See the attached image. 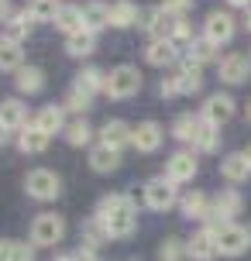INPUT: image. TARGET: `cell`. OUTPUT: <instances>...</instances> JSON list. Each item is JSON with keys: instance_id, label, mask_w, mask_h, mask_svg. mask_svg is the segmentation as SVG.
Segmentation results:
<instances>
[{"instance_id": "6da1fadb", "label": "cell", "mask_w": 251, "mask_h": 261, "mask_svg": "<svg viewBox=\"0 0 251 261\" xmlns=\"http://www.w3.org/2000/svg\"><path fill=\"white\" fill-rule=\"evenodd\" d=\"M93 220L104 227L107 237H128V234H134V227H138V206H134L131 196H124V193L104 196V199L96 203Z\"/></svg>"}, {"instance_id": "7a4b0ae2", "label": "cell", "mask_w": 251, "mask_h": 261, "mask_svg": "<svg viewBox=\"0 0 251 261\" xmlns=\"http://www.w3.org/2000/svg\"><path fill=\"white\" fill-rule=\"evenodd\" d=\"M138 90H141V72H138L134 65H117V69L107 72L104 93L110 100H128V96H134Z\"/></svg>"}, {"instance_id": "3957f363", "label": "cell", "mask_w": 251, "mask_h": 261, "mask_svg": "<svg viewBox=\"0 0 251 261\" xmlns=\"http://www.w3.org/2000/svg\"><path fill=\"white\" fill-rule=\"evenodd\" d=\"M66 237V220L59 213H38L31 223V244L35 248H55Z\"/></svg>"}, {"instance_id": "277c9868", "label": "cell", "mask_w": 251, "mask_h": 261, "mask_svg": "<svg viewBox=\"0 0 251 261\" xmlns=\"http://www.w3.org/2000/svg\"><path fill=\"white\" fill-rule=\"evenodd\" d=\"M210 230H213V227H210ZM213 237H217V254H224V258H238V254H244V251L251 248V234L244 230V227H238V223H224V227H217Z\"/></svg>"}, {"instance_id": "5b68a950", "label": "cell", "mask_w": 251, "mask_h": 261, "mask_svg": "<svg viewBox=\"0 0 251 261\" xmlns=\"http://www.w3.org/2000/svg\"><path fill=\"white\" fill-rule=\"evenodd\" d=\"M179 203V196H175V182H169L165 175L159 179H148L145 182V206L155 210V213H165Z\"/></svg>"}, {"instance_id": "8992f818", "label": "cell", "mask_w": 251, "mask_h": 261, "mask_svg": "<svg viewBox=\"0 0 251 261\" xmlns=\"http://www.w3.org/2000/svg\"><path fill=\"white\" fill-rule=\"evenodd\" d=\"M24 189L31 199H38V203H48L59 196V175L52 169H31L24 179Z\"/></svg>"}, {"instance_id": "52a82bcc", "label": "cell", "mask_w": 251, "mask_h": 261, "mask_svg": "<svg viewBox=\"0 0 251 261\" xmlns=\"http://www.w3.org/2000/svg\"><path fill=\"white\" fill-rule=\"evenodd\" d=\"M241 206H244L241 193H234V189H220V193H217V199H213V213H210V220H207V227H213V230H217V227L231 223L241 213Z\"/></svg>"}, {"instance_id": "ba28073f", "label": "cell", "mask_w": 251, "mask_h": 261, "mask_svg": "<svg viewBox=\"0 0 251 261\" xmlns=\"http://www.w3.org/2000/svg\"><path fill=\"white\" fill-rule=\"evenodd\" d=\"M217 72H220V83H227V86H241V83L251 79V59L244 52H231V55L220 59Z\"/></svg>"}, {"instance_id": "9c48e42d", "label": "cell", "mask_w": 251, "mask_h": 261, "mask_svg": "<svg viewBox=\"0 0 251 261\" xmlns=\"http://www.w3.org/2000/svg\"><path fill=\"white\" fill-rule=\"evenodd\" d=\"M234 31H238V21L231 17L227 11H210L207 14V24H203V38H210L217 48L227 45V41L234 38Z\"/></svg>"}, {"instance_id": "30bf717a", "label": "cell", "mask_w": 251, "mask_h": 261, "mask_svg": "<svg viewBox=\"0 0 251 261\" xmlns=\"http://www.w3.org/2000/svg\"><path fill=\"white\" fill-rule=\"evenodd\" d=\"M234 107L238 103H234L231 93H213V96H207V103H203V110H199V120L220 127V124H227V120L234 117Z\"/></svg>"}, {"instance_id": "8fae6325", "label": "cell", "mask_w": 251, "mask_h": 261, "mask_svg": "<svg viewBox=\"0 0 251 261\" xmlns=\"http://www.w3.org/2000/svg\"><path fill=\"white\" fill-rule=\"evenodd\" d=\"M196 155H193V151H175V155L169 158V162H165V179H169V182H189V179H193V175H196Z\"/></svg>"}, {"instance_id": "7c38bea8", "label": "cell", "mask_w": 251, "mask_h": 261, "mask_svg": "<svg viewBox=\"0 0 251 261\" xmlns=\"http://www.w3.org/2000/svg\"><path fill=\"white\" fill-rule=\"evenodd\" d=\"M31 124H35V127L41 130V134H48V138H52V134H66V107H41L38 110V117L31 120Z\"/></svg>"}, {"instance_id": "4fadbf2b", "label": "cell", "mask_w": 251, "mask_h": 261, "mask_svg": "<svg viewBox=\"0 0 251 261\" xmlns=\"http://www.w3.org/2000/svg\"><path fill=\"white\" fill-rule=\"evenodd\" d=\"M131 144L138 148V151H159V144H162V127L155 124V120H141L138 127L131 130Z\"/></svg>"}, {"instance_id": "5bb4252c", "label": "cell", "mask_w": 251, "mask_h": 261, "mask_svg": "<svg viewBox=\"0 0 251 261\" xmlns=\"http://www.w3.org/2000/svg\"><path fill=\"white\" fill-rule=\"evenodd\" d=\"M186 248H189V258L213 261V254H217V237H213L210 227H203V230H196V234L186 241Z\"/></svg>"}, {"instance_id": "9a60e30c", "label": "cell", "mask_w": 251, "mask_h": 261, "mask_svg": "<svg viewBox=\"0 0 251 261\" xmlns=\"http://www.w3.org/2000/svg\"><path fill=\"white\" fill-rule=\"evenodd\" d=\"M175 21H179V17H172L165 7H155V11H148V14H145V28H148V35H152V41L169 38L172 28H175Z\"/></svg>"}, {"instance_id": "2e32d148", "label": "cell", "mask_w": 251, "mask_h": 261, "mask_svg": "<svg viewBox=\"0 0 251 261\" xmlns=\"http://www.w3.org/2000/svg\"><path fill=\"white\" fill-rule=\"evenodd\" d=\"M104 28H110V7L100 4V0L83 4V31L96 35V31H104Z\"/></svg>"}, {"instance_id": "e0dca14e", "label": "cell", "mask_w": 251, "mask_h": 261, "mask_svg": "<svg viewBox=\"0 0 251 261\" xmlns=\"http://www.w3.org/2000/svg\"><path fill=\"white\" fill-rule=\"evenodd\" d=\"M220 175H224L231 186L244 182V179L251 175V162H248V155H244V151H234V155H227L224 162H220Z\"/></svg>"}, {"instance_id": "ac0fdd59", "label": "cell", "mask_w": 251, "mask_h": 261, "mask_svg": "<svg viewBox=\"0 0 251 261\" xmlns=\"http://www.w3.org/2000/svg\"><path fill=\"white\" fill-rule=\"evenodd\" d=\"M175 83H179V96H193V93L203 90V72H199V65L193 62V59H186L183 65H179V72H175Z\"/></svg>"}, {"instance_id": "d6986e66", "label": "cell", "mask_w": 251, "mask_h": 261, "mask_svg": "<svg viewBox=\"0 0 251 261\" xmlns=\"http://www.w3.org/2000/svg\"><path fill=\"white\" fill-rule=\"evenodd\" d=\"M0 124L7 130H21L28 127V107L21 103V100H0Z\"/></svg>"}, {"instance_id": "ffe728a7", "label": "cell", "mask_w": 251, "mask_h": 261, "mask_svg": "<svg viewBox=\"0 0 251 261\" xmlns=\"http://www.w3.org/2000/svg\"><path fill=\"white\" fill-rule=\"evenodd\" d=\"M131 130L134 127H128V124H124V120H107L104 127H100V144H107V148H124V144H131Z\"/></svg>"}, {"instance_id": "44dd1931", "label": "cell", "mask_w": 251, "mask_h": 261, "mask_svg": "<svg viewBox=\"0 0 251 261\" xmlns=\"http://www.w3.org/2000/svg\"><path fill=\"white\" fill-rule=\"evenodd\" d=\"M183 217L186 220H210V213H213V203L207 199L203 193H189V196H183Z\"/></svg>"}, {"instance_id": "7402d4cb", "label": "cell", "mask_w": 251, "mask_h": 261, "mask_svg": "<svg viewBox=\"0 0 251 261\" xmlns=\"http://www.w3.org/2000/svg\"><path fill=\"white\" fill-rule=\"evenodd\" d=\"M62 35H76V31H83V7H72V4H62L59 7V14H55V21H52Z\"/></svg>"}, {"instance_id": "603a6c76", "label": "cell", "mask_w": 251, "mask_h": 261, "mask_svg": "<svg viewBox=\"0 0 251 261\" xmlns=\"http://www.w3.org/2000/svg\"><path fill=\"white\" fill-rule=\"evenodd\" d=\"M120 165V151L117 148H107V144H96L90 151V169L100 172V175H107V172H114Z\"/></svg>"}, {"instance_id": "cb8c5ba5", "label": "cell", "mask_w": 251, "mask_h": 261, "mask_svg": "<svg viewBox=\"0 0 251 261\" xmlns=\"http://www.w3.org/2000/svg\"><path fill=\"white\" fill-rule=\"evenodd\" d=\"M17 148H21L24 155H41V151L48 148V134H41L35 124H28V127H21V134H17Z\"/></svg>"}, {"instance_id": "d4e9b609", "label": "cell", "mask_w": 251, "mask_h": 261, "mask_svg": "<svg viewBox=\"0 0 251 261\" xmlns=\"http://www.w3.org/2000/svg\"><path fill=\"white\" fill-rule=\"evenodd\" d=\"M175 48H172V41L169 38H162V41H148V48H145V59L148 65H155V69H165V65L175 62Z\"/></svg>"}, {"instance_id": "484cf974", "label": "cell", "mask_w": 251, "mask_h": 261, "mask_svg": "<svg viewBox=\"0 0 251 261\" xmlns=\"http://www.w3.org/2000/svg\"><path fill=\"white\" fill-rule=\"evenodd\" d=\"M138 17H141V11H138V4H131V0L110 4V28H134Z\"/></svg>"}, {"instance_id": "4316f807", "label": "cell", "mask_w": 251, "mask_h": 261, "mask_svg": "<svg viewBox=\"0 0 251 261\" xmlns=\"http://www.w3.org/2000/svg\"><path fill=\"white\" fill-rule=\"evenodd\" d=\"M21 65H24V52H21V45L0 35V72H17Z\"/></svg>"}, {"instance_id": "83f0119b", "label": "cell", "mask_w": 251, "mask_h": 261, "mask_svg": "<svg viewBox=\"0 0 251 261\" xmlns=\"http://www.w3.org/2000/svg\"><path fill=\"white\" fill-rule=\"evenodd\" d=\"M14 83H17L21 93H41L45 90V72H41L38 65H21L17 76H14Z\"/></svg>"}, {"instance_id": "f1b7e54d", "label": "cell", "mask_w": 251, "mask_h": 261, "mask_svg": "<svg viewBox=\"0 0 251 261\" xmlns=\"http://www.w3.org/2000/svg\"><path fill=\"white\" fill-rule=\"evenodd\" d=\"M104 86H107V76L100 72V69H93V65L80 69V76H76V90H80V93L96 96V93H104Z\"/></svg>"}, {"instance_id": "f546056e", "label": "cell", "mask_w": 251, "mask_h": 261, "mask_svg": "<svg viewBox=\"0 0 251 261\" xmlns=\"http://www.w3.org/2000/svg\"><path fill=\"white\" fill-rule=\"evenodd\" d=\"M66 52L72 55V59H86V55L96 52V35H90V31H76V35H69L66 38Z\"/></svg>"}, {"instance_id": "4dcf8cb0", "label": "cell", "mask_w": 251, "mask_h": 261, "mask_svg": "<svg viewBox=\"0 0 251 261\" xmlns=\"http://www.w3.org/2000/svg\"><path fill=\"white\" fill-rule=\"evenodd\" d=\"M193 148L203 151V155L217 151V148H220V127H213V124H207V120H199V130H196V138H193Z\"/></svg>"}, {"instance_id": "1f68e13d", "label": "cell", "mask_w": 251, "mask_h": 261, "mask_svg": "<svg viewBox=\"0 0 251 261\" xmlns=\"http://www.w3.org/2000/svg\"><path fill=\"white\" fill-rule=\"evenodd\" d=\"M0 261H35V244L0 241Z\"/></svg>"}, {"instance_id": "d6a6232c", "label": "cell", "mask_w": 251, "mask_h": 261, "mask_svg": "<svg viewBox=\"0 0 251 261\" xmlns=\"http://www.w3.org/2000/svg\"><path fill=\"white\" fill-rule=\"evenodd\" d=\"M31 14L28 11H17V14H11V21H7V28H4V38H11V41H17L21 45V38H24L28 31H31Z\"/></svg>"}, {"instance_id": "836d02e7", "label": "cell", "mask_w": 251, "mask_h": 261, "mask_svg": "<svg viewBox=\"0 0 251 261\" xmlns=\"http://www.w3.org/2000/svg\"><path fill=\"white\" fill-rule=\"evenodd\" d=\"M169 41H172V48H175V52H189V45L196 41L193 24H189L186 17H179V21H175V28H172V35H169Z\"/></svg>"}, {"instance_id": "e575fe53", "label": "cell", "mask_w": 251, "mask_h": 261, "mask_svg": "<svg viewBox=\"0 0 251 261\" xmlns=\"http://www.w3.org/2000/svg\"><path fill=\"white\" fill-rule=\"evenodd\" d=\"M196 130H199V117H193V114H179L172 120V138L175 141H193Z\"/></svg>"}, {"instance_id": "d590c367", "label": "cell", "mask_w": 251, "mask_h": 261, "mask_svg": "<svg viewBox=\"0 0 251 261\" xmlns=\"http://www.w3.org/2000/svg\"><path fill=\"white\" fill-rule=\"evenodd\" d=\"M59 7H62L59 0H31L28 14H31V21H35V24H45V21H55Z\"/></svg>"}, {"instance_id": "8d00e7d4", "label": "cell", "mask_w": 251, "mask_h": 261, "mask_svg": "<svg viewBox=\"0 0 251 261\" xmlns=\"http://www.w3.org/2000/svg\"><path fill=\"white\" fill-rule=\"evenodd\" d=\"M83 251H90V254H96V248H100V244H104L107 241V234H104V227H100V223L96 220H90L86 223V227H83Z\"/></svg>"}, {"instance_id": "74e56055", "label": "cell", "mask_w": 251, "mask_h": 261, "mask_svg": "<svg viewBox=\"0 0 251 261\" xmlns=\"http://www.w3.org/2000/svg\"><path fill=\"white\" fill-rule=\"evenodd\" d=\"M90 138H93V127L86 124V120H72L66 127V141L72 144V148H83V144H90Z\"/></svg>"}, {"instance_id": "f35d334b", "label": "cell", "mask_w": 251, "mask_h": 261, "mask_svg": "<svg viewBox=\"0 0 251 261\" xmlns=\"http://www.w3.org/2000/svg\"><path fill=\"white\" fill-rule=\"evenodd\" d=\"M186 254H189V248H186V241H179V237H165L162 248H159L162 261H183Z\"/></svg>"}, {"instance_id": "ab89813d", "label": "cell", "mask_w": 251, "mask_h": 261, "mask_svg": "<svg viewBox=\"0 0 251 261\" xmlns=\"http://www.w3.org/2000/svg\"><path fill=\"white\" fill-rule=\"evenodd\" d=\"M186 55H189L196 65H203V62H210L213 55H217V45H213L210 38H196L193 45H189V52H186Z\"/></svg>"}, {"instance_id": "60d3db41", "label": "cell", "mask_w": 251, "mask_h": 261, "mask_svg": "<svg viewBox=\"0 0 251 261\" xmlns=\"http://www.w3.org/2000/svg\"><path fill=\"white\" fill-rule=\"evenodd\" d=\"M90 103H93V96H86V93H80L76 86H72L62 107H66V110H72V114H86V110H90Z\"/></svg>"}, {"instance_id": "b9f144b4", "label": "cell", "mask_w": 251, "mask_h": 261, "mask_svg": "<svg viewBox=\"0 0 251 261\" xmlns=\"http://www.w3.org/2000/svg\"><path fill=\"white\" fill-rule=\"evenodd\" d=\"M162 7H165L172 17H183V14L193 7V0H162Z\"/></svg>"}, {"instance_id": "7bdbcfd3", "label": "cell", "mask_w": 251, "mask_h": 261, "mask_svg": "<svg viewBox=\"0 0 251 261\" xmlns=\"http://www.w3.org/2000/svg\"><path fill=\"white\" fill-rule=\"evenodd\" d=\"M159 93H162V96H179V83H175V76L162 79V83H159Z\"/></svg>"}, {"instance_id": "ee69618b", "label": "cell", "mask_w": 251, "mask_h": 261, "mask_svg": "<svg viewBox=\"0 0 251 261\" xmlns=\"http://www.w3.org/2000/svg\"><path fill=\"white\" fill-rule=\"evenodd\" d=\"M11 21V0H0V24Z\"/></svg>"}, {"instance_id": "f6af8a7d", "label": "cell", "mask_w": 251, "mask_h": 261, "mask_svg": "<svg viewBox=\"0 0 251 261\" xmlns=\"http://www.w3.org/2000/svg\"><path fill=\"white\" fill-rule=\"evenodd\" d=\"M76 261H96V254H90V251H76Z\"/></svg>"}, {"instance_id": "bcb514c9", "label": "cell", "mask_w": 251, "mask_h": 261, "mask_svg": "<svg viewBox=\"0 0 251 261\" xmlns=\"http://www.w3.org/2000/svg\"><path fill=\"white\" fill-rule=\"evenodd\" d=\"M231 7H251V0H227Z\"/></svg>"}, {"instance_id": "7dc6e473", "label": "cell", "mask_w": 251, "mask_h": 261, "mask_svg": "<svg viewBox=\"0 0 251 261\" xmlns=\"http://www.w3.org/2000/svg\"><path fill=\"white\" fill-rule=\"evenodd\" d=\"M55 261H76V254H59Z\"/></svg>"}, {"instance_id": "c3c4849f", "label": "cell", "mask_w": 251, "mask_h": 261, "mask_svg": "<svg viewBox=\"0 0 251 261\" xmlns=\"http://www.w3.org/2000/svg\"><path fill=\"white\" fill-rule=\"evenodd\" d=\"M244 28L251 31V7H248V14H244Z\"/></svg>"}, {"instance_id": "681fc988", "label": "cell", "mask_w": 251, "mask_h": 261, "mask_svg": "<svg viewBox=\"0 0 251 261\" xmlns=\"http://www.w3.org/2000/svg\"><path fill=\"white\" fill-rule=\"evenodd\" d=\"M7 141V127H4V124H0V144Z\"/></svg>"}, {"instance_id": "f907efd6", "label": "cell", "mask_w": 251, "mask_h": 261, "mask_svg": "<svg viewBox=\"0 0 251 261\" xmlns=\"http://www.w3.org/2000/svg\"><path fill=\"white\" fill-rule=\"evenodd\" d=\"M244 155H248V162H251V144H248V151H244Z\"/></svg>"}, {"instance_id": "816d5d0a", "label": "cell", "mask_w": 251, "mask_h": 261, "mask_svg": "<svg viewBox=\"0 0 251 261\" xmlns=\"http://www.w3.org/2000/svg\"><path fill=\"white\" fill-rule=\"evenodd\" d=\"M248 120H251V100H248Z\"/></svg>"}]
</instances>
